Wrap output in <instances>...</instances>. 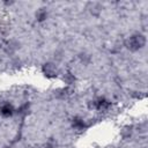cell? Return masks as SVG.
<instances>
[{
  "instance_id": "3",
  "label": "cell",
  "mask_w": 148,
  "mask_h": 148,
  "mask_svg": "<svg viewBox=\"0 0 148 148\" xmlns=\"http://www.w3.org/2000/svg\"><path fill=\"white\" fill-rule=\"evenodd\" d=\"M109 106H110V103L104 98H98L94 102V108H96L97 110H105Z\"/></svg>"
},
{
  "instance_id": "2",
  "label": "cell",
  "mask_w": 148,
  "mask_h": 148,
  "mask_svg": "<svg viewBox=\"0 0 148 148\" xmlns=\"http://www.w3.org/2000/svg\"><path fill=\"white\" fill-rule=\"evenodd\" d=\"M13 112H14V109H13V106H12L10 104H8V103H5V104H2V105L0 106V113H1L3 117H9V116L13 114Z\"/></svg>"
},
{
  "instance_id": "1",
  "label": "cell",
  "mask_w": 148,
  "mask_h": 148,
  "mask_svg": "<svg viewBox=\"0 0 148 148\" xmlns=\"http://www.w3.org/2000/svg\"><path fill=\"white\" fill-rule=\"evenodd\" d=\"M145 44H146V38L142 35H133L126 42V46L131 51H138V50L142 49L145 46Z\"/></svg>"
},
{
  "instance_id": "4",
  "label": "cell",
  "mask_w": 148,
  "mask_h": 148,
  "mask_svg": "<svg viewBox=\"0 0 148 148\" xmlns=\"http://www.w3.org/2000/svg\"><path fill=\"white\" fill-rule=\"evenodd\" d=\"M73 126L76 127V128H82L83 127V121L81 119H79V118H75L74 121H73Z\"/></svg>"
},
{
  "instance_id": "5",
  "label": "cell",
  "mask_w": 148,
  "mask_h": 148,
  "mask_svg": "<svg viewBox=\"0 0 148 148\" xmlns=\"http://www.w3.org/2000/svg\"><path fill=\"white\" fill-rule=\"evenodd\" d=\"M37 18H38V21L45 20V18H46V13H45L44 10H40V12L37 14Z\"/></svg>"
}]
</instances>
